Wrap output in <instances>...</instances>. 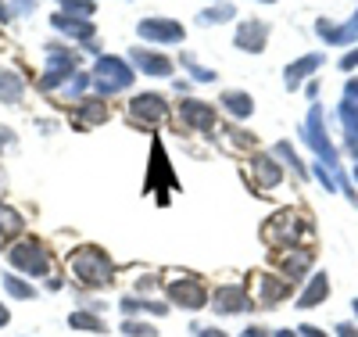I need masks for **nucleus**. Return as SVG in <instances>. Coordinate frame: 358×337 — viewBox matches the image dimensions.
I'll return each mask as SVG.
<instances>
[{
  "instance_id": "obj_1",
  "label": "nucleus",
  "mask_w": 358,
  "mask_h": 337,
  "mask_svg": "<svg viewBox=\"0 0 358 337\" xmlns=\"http://www.w3.org/2000/svg\"><path fill=\"white\" fill-rule=\"evenodd\" d=\"M69 266L83 287H104L111 284V259L101 248H79L69 255Z\"/></svg>"
},
{
  "instance_id": "obj_2",
  "label": "nucleus",
  "mask_w": 358,
  "mask_h": 337,
  "mask_svg": "<svg viewBox=\"0 0 358 337\" xmlns=\"http://www.w3.org/2000/svg\"><path fill=\"white\" fill-rule=\"evenodd\" d=\"M94 90L101 97H108V94H118V90H126L129 83H133V69L126 65L122 57H97V65H94Z\"/></svg>"
},
{
  "instance_id": "obj_3",
  "label": "nucleus",
  "mask_w": 358,
  "mask_h": 337,
  "mask_svg": "<svg viewBox=\"0 0 358 337\" xmlns=\"http://www.w3.org/2000/svg\"><path fill=\"white\" fill-rule=\"evenodd\" d=\"M8 262H11L15 269L33 273V277H43V273L50 269V259H47V252H43V244L33 240V237L11 244V248H8Z\"/></svg>"
},
{
  "instance_id": "obj_4",
  "label": "nucleus",
  "mask_w": 358,
  "mask_h": 337,
  "mask_svg": "<svg viewBox=\"0 0 358 337\" xmlns=\"http://www.w3.org/2000/svg\"><path fill=\"white\" fill-rule=\"evenodd\" d=\"M308 219L301 216V212H280V216L273 219V226L265 230V237L268 240H276V244H290V248H297L301 244V237H308V226H305Z\"/></svg>"
},
{
  "instance_id": "obj_5",
  "label": "nucleus",
  "mask_w": 358,
  "mask_h": 337,
  "mask_svg": "<svg viewBox=\"0 0 358 337\" xmlns=\"http://www.w3.org/2000/svg\"><path fill=\"white\" fill-rule=\"evenodd\" d=\"M165 118V101L158 94H140L129 101V122L140 130H155L158 122Z\"/></svg>"
},
{
  "instance_id": "obj_6",
  "label": "nucleus",
  "mask_w": 358,
  "mask_h": 337,
  "mask_svg": "<svg viewBox=\"0 0 358 337\" xmlns=\"http://www.w3.org/2000/svg\"><path fill=\"white\" fill-rule=\"evenodd\" d=\"M169 298L179 305V309H190V312H197L201 305L208 301L204 284H201L197 277H179V280H169Z\"/></svg>"
},
{
  "instance_id": "obj_7",
  "label": "nucleus",
  "mask_w": 358,
  "mask_h": 337,
  "mask_svg": "<svg viewBox=\"0 0 358 337\" xmlns=\"http://www.w3.org/2000/svg\"><path fill=\"white\" fill-rule=\"evenodd\" d=\"M136 33L143 40H158V43H179L187 33H183V25L172 22V18H143L136 25Z\"/></svg>"
},
{
  "instance_id": "obj_8",
  "label": "nucleus",
  "mask_w": 358,
  "mask_h": 337,
  "mask_svg": "<svg viewBox=\"0 0 358 337\" xmlns=\"http://www.w3.org/2000/svg\"><path fill=\"white\" fill-rule=\"evenodd\" d=\"M305 144L308 147H315V155L322 158V162H337V151H334V144L326 140V133H322V111L319 108H312L308 111V122H305Z\"/></svg>"
},
{
  "instance_id": "obj_9",
  "label": "nucleus",
  "mask_w": 358,
  "mask_h": 337,
  "mask_svg": "<svg viewBox=\"0 0 358 337\" xmlns=\"http://www.w3.org/2000/svg\"><path fill=\"white\" fill-rule=\"evenodd\" d=\"M179 118H183V126L201 130V133L215 130V108L204 104V101H183V104H179Z\"/></svg>"
},
{
  "instance_id": "obj_10",
  "label": "nucleus",
  "mask_w": 358,
  "mask_h": 337,
  "mask_svg": "<svg viewBox=\"0 0 358 337\" xmlns=\"http://www.w3.org/2000/svg\"><path fill=\"white\" fill-rule=\"evenodd\" d=\"M265 40H268V25L251 18V22H241L236 29V47H244L248 54H262L265 50Z\"/></svg>"
},
{
  "instance_id": "obj_11",
  "label": "nucleus",
  "mask_w": 358,
  "mask_h": 337,
  "mask_svg": "<svg viewBox=\"0 0 358 337\" xmlns=\"http://www.w3.org/2000/svg\"><path fill=\"white\" fill-rule=\"evenodd\" d=\"M215 309L219 312H241V309H251V298L244 291V284H226V287H215Z\"/></svg>"
},
{
  "instance_id": "obj_12",
  "label": "nucleus",
  "mask_w": 358,
  "mask_h": 337,
  "mask_svg": "<svg viewBox=\"0 0 358 337\" xmlns=\"http://www.w3.org/2000/svg\"><path fill=\"white\" fill-rule=\"evenodd\" d=\"M251 172H255V183H258V191H273L280 187V179H283V169L273 155H258L251 162Z\"/></svg>"
},
{
  "instance_id": "obj_13",
  "label": "nucleus",
  "mask_w": 358,
  "mask_h": 337,
  "mask_svg": "<svg viewBox=\"0 0 358 337\" xmlns=\"http://www.w3.org/2000/svg\"><path fill=\"white\" fill-rule=\"evenodd\" d=\"M255 287H258V305H276L290 294V284L280 277H255Z\"/></svg>"
},
{
  "instance_id": "obj_14",
  "label": "nucleus",
  "mask_w": 358,
  "mask_h": 337,
  "mask_svg": "<svg viewBox=\"0 0 358 337\" xmlns=\"http://www.w3.org/2000/svg\"><path fill=\"white\" fill-rule=\"evenodd\" d=\"M326 294H330V277H312L308 287L301 291V298H297V309H315L319 301H326Z\"/></svg>"
},
{
  "instance_id": "obj_15",
  "label": "nucleus",
  "mask_w": 358,
  "mask_h": 337,
  "mask_svg": "<svg viewBox=\"0 0 358 337\" xmlns=\"http://www.w3.org/2000/svg\"><path fill=\"white\" fill-rule=\"evenodd\" d=\"M133 61L147 76H169L172 72V61L162 57V54H151V50H133Z\"/></svg>"
},
{
  "instance_id": "obj_16",
  "label": "nucleus",
  "mask_w": 358,
  "mask_h": 337,
  "mask_svg": "<svg viewBox=\"0 0 358 337\" xmlns=\"http://www.w3.org/2000/svg\"><path fill=\"white\" fill-rule=\"evenodd\" d=\"M319 65H322V54H308L301 61H294V65H287V90H297V86H301V79L312 69H319Z\"/></svg>"
},
{
  "instance_id": "obj_17",
  "label": "nucleus",
  "mask_w": 358,
  "mask_h": 337,
  "mask_svg": "<svg viewBox=\"0 0 358 337\" xmlns=\"http://www.w3.org/2000/svg\"><path fill=\"white\" fill-rule=\"evenodd\" d=\"M315 33H319L322 40H330V43H351V40H358V15H355L351 25H344V29H334V25L319 22V25H315Z\"/></svg>"
},
{
  "instance_id": "obj_18",
  "label": "nucleus",
  "mask_w": 358,
  "mask_h": 337,
  "mask_svg": "<svg viewBox=\"0 0 358 337\" xmlns=\"http://www.w3.org/2000/svg\"><path fill=\"white\" fill-rule=\"evenodd\" d=\"M50 22H54V29L69 33L72 40H90V36H94V22H76V18H69V15H54Z\"/></svg>"
},
{
  "instance_id": "obj_19",
  "label": "nucleus",
  "mask_w": 358,
  "mask_h": 337,
  "mask_svg": "<svg viewBox=\"0 0 358 337\" xmlns=\"http://www.w3.org/2000/svg\"><path fill=\"white\" fill-rule=\"evenodd\" d=\"M222 108H229L236 118H248L255 111V101H251V94H241V90H226V94H222Z\"/></svg>"
},
{
  "instance_id": "obj_20",
  "label": "nucleus",
  "mask_w": 358,
  "mask_h": 337,
  "mask_svg": "<svg viewBox=\"0 0 358 337\" xmlns=\"http://www.w3.org/2000/svg\"><path fill=\"white\" fill-rule=\"evenodd\" d=\"M283 266V273H287V277L290 280H297V277H301V273L312 266V252H301V248H290V255L280 262Z\"/></svg>"
},
{
  "instance_id": "obj_21",
  "label": "nucleus",
  "mask_w": 358,
  "mask_h": 337,
  "mask_svg": "<svg viewBox=\"0 0 358 337\" xmlns=\"http://www.w3.org/2000/svg\"><path fill=\"white\" fill-rule=\"evenodd\" d=\"M22 94H25V86H22L18 72H0V101L15 104V101H22Z\"/></svg>"
},
{
  "instance_id": "obj_22",
  "label": "nucleus",
  "mask_w": 358,
  "mask_h": 337,
  "mask_svg": "<svg viewBox=\"0 0 358 337\" xmlns=\"http://www.w3.org/2000/svg\"><path fill=\"white\" fill-rule=\"evenodd\" d=\"M122 312H151V316H165L169 309L162 301H140V298H122Z\"/></svg>"
},
{
  "instance_id": "obj_23",
  "label": "nucleus",
  "mask_w": 358,
  "mask_h": 337,
  "mask_svg": "<svg viewBox=\"0 0 358 337\" xmlns=\"http://www.w3.org/2000/svg\"><path fill=\"white\" fill-rule=\"evenodd\" d=\"M76 115H79V122H104L108 108H104V101H83V104H76Z\"/></svg>"
},
{
  "instance_id": "obj_24",
  "label": "nucleus",
  "mask_w": 358,
  "mask_h": 337,
  "mask_svg": "<svg viewBox=\"0 0 358 337\" xmlns=\"http://www.w3.org/2000/svg\"><path fill=\"white\" fill-rule=\"evenodd\" d=\"M341 122H344V130H348V140L358 137V101H351V97L341 101Z\"/></svg>"
},
{
  "instance_id": "obj_25",
  "label": "nucleus",
  "mask_w": 358,
  "mask_h": 337,
  "mask_svg": "<svg viewBox=\"0 0 358 337\" xmlns=\"http://www.w3.org/2000/svg\"><path fill=\"white\" fill-rule=\"evenodd\" d=\"M18 230H22V216H18L11 205H0V233L11 237V233H18Z\"/></svg>"
},
{
  "instance_id": "obj_26",
  "label": "nucleus",
  "mask_w": 358,
  "mask_h": 337,
  "mask_svg": "<svg viewBox=\"0 0 358 337\" xmlns=\"http://www.w3.org/2000/svg\"><path fill=\"white\" fill-rule=\"evenodd\" d=\"M69 326H79V330H97V333H104V319L90 316V312H72V316H69Z\"/></svg>"
},
{
  "instance_id": "obj_27",
  "label": "nucleus",
  "mask_w": 358,
  "mask_h": 337,
  "mask_svg": "<svg viewBox=\"0 0 358 337\" xmlns=\"http://www.w3.org/2000/svg\"><path fill=\"white\" fill-rule=\"evenodd\" d=\"M62 8H65L69 15H83V18L94 15V4H90V0H62Z\"/></svg>"
},
{
  "instance_id": "obj_28",
  "label": "nucleus",
  "mask_w": 358,
  "mask_h": 337,
  "mask_svg": "<svg viewBox=\"0 0 358 337\" xmlns=\"http://www.w3.org/2000/svg\"><path fill=\"white\" fill-rule=\"evenodd\" d=\"M276 155H280V158H287V162H290V165H294L297 172H301V179L308 176V172H305V165H301V158L294 155V147H290V144H276Z\"/></svg>"
},
{
  "instance_id": "obj_29",
  "label": "nucleus",
  "mask_w": 358,
  "mask_h": 337,
  "mask_svg": "<svg viewBox=\"0 0 358 337\" xmlns=\"http://www.w3.org/2000/svg\"><path fill=\"white\" fill-rule=\"evenodd\" d=\"M4 287H8V294H11V298H33V294H36L29 284H22V280H15V277H8V280H4Z\"/></svg>"
},
{
  "instance_id": "obj_30",
  "label": "nucleus",
  "mask_w": 358,
  "mask_h": 337,
  "mask_svg": "<svg viewBox=\"0 0 358 337\" xmlns=\"http://www.w3.org/2000/svg\"><path fill=\"white\" fill-rule=\"evenodd\" d=\"M222 18H233V4H219L215 11H204V15H201V22H204V25L222 22Z\"/></svg>"
},
{
  "instance_id": "obj_31",
  "label": "nucleus",
  "mask_w": 358,
  "mask_h": 337,
  "mask_svg": "<svg viewBox=\"0 0 358 337\" xmlns=\"http://www.w3.org/2000/svg\"><path fill=\"white\" fill-rule=\"evenodd\" d=\"M126 333H133V337H155V330L147 326V323H133V319H126V326H122Z\"/></svg>"
},
{
  "instance_id": "obj_32",
  "label": "nucleus",
  "mask_w": 358,
  "mask_h": 337,
  "mask_svg": "<svg viewBox=\"0 0 358 337\" xmlns=\"http://www.w3.org/2000/svg\"><path fill=\"white\" fill-rule=\"evenodd\" d=\"M229 137H233V147H255V133H241V130H229Z\"/></svg>"
},
{
  "instance_id": "obj_33",
  "label": "nucleus",
  "mask_w": 358,
  "mask_h": 337,
  "mask_svg": "<svg viewBox=\"0 0 358 337\" xmlns=\"http://www.w3.org/2000/svg\"><path fill=\"white\" fill-rule=\"evenodd\" d=\"M341 69H344V72L358 69V50H351V54H344V57H341Z\"/></svg>"
},
{
  "instance_id": "obj_34",
  "label": "nucleus",
  "mask_w": 358,
  "mask_h": 337,
  "mask_svg": "<svg viewBox=\"0 0 358 337\" xmlns=\"http://www.w3.org/2000/svg\"><path fill=\"white\" fill-rule=\"evenodd\" d=\"M337 337H358V326H351V323H341V326H337Z\"/></svg>"
},
{
  "instance_id": "obj_35",
  "label": "nucleus",
  "mask_w": 358,
  "mask_h": 337,
  "mask_svg": "<svg viewBox=\"0 0 358 337\" xmlns=\"http://www.w3.org/2000/svg\"><path fill=\"white\" fill-rule=\"evenodd\" d=\"M301 337H326V333H322V330H315V326H305V330H301Z\"/></svg>"
},
{
  "instance_id": "obj_36",
  "label": "nucleus",
  "mask_w": 358,
  "mask_h": 337,
  "mask_svg": "<svg viewBox=\"0 0 358 337\" xmlns=\"http://www.w3.org/2000/svg\"><path fill=\"white\" fill-rule=\"evenodd\" d=\"M201 337H226L222 330H215V326H208V330H201Z\"/></svg>"
},
{
  "instance_id": "obj_37",
  "label": "nucleus",
  "mask_w": 358,
  "mask_h": 337,
  "mask_svg": "<svg viewBox=\"0 0 358 337\" xmlns=\"http://www.w3.org/2000/svg\"><path fill=\"white\" fill-rule=\"evenodd\" d=\"M244 337H265V330H262V326H251V330H248Z\"/></svg>"
},
{
  "instance_id": "obj_38",
  "label": "nucleus",
  "mask_w": 358,
  "mask_h": 337,
  "mask_svg": "<svg viewBox=\"0 0 358 337\" xmlns=\"http://www.w3.org/2000/svg\"><path fill=\"white\" fill-rule=\"evenodd\" d=\"M8 319H11V312H8V309H4V305H0V326H4V323H8Z\"/></svg>"
},
{
  "instance_id": "obj_39",
  "label": "nucleus",
  "mask_w": 358,
  "mask_h": 337,
  "mask_svg": "<svg viewBox=\"0 0 358 337\" xmlns=\"http://www.w3.org/2000/svg\"><path fill=\"white\" fill-rule=\"evenodd\" d=\"M8 18H11V11H8L4 4H0V22H8Z\"/></svg>"
},
{
  "instance_id": "obj_40",
  "label": "nucleus",
  "mask_w": 358,
  "mask_h": 337,
  "mask_svg": "<svg viewBox=\"0 0 358 337\" xmlns=\"http://www.w3.org/2000/svg\"><path fill=\"white\" fill-rule=\"evenodd\" d=\"M276 337H294V333H290V330H280V333H276Z\"/></svg>"
},
{
  "instance_id": "obj_41",
  "label": "nucleus",
  "mask_w": 358,
  "mask_h": 337,
  "mask_svg": "<svg viewBox=\"0 0 358 337\" xmlns=\"http://www.w3.org/2000/svg\"><path fill=\"white\" fill-rule=\"evenodd\" d=\"M355 179H358V165H355Z\"/></svg>"
},
{
  "instance_id": "obj_42",
  "label": "nucleus",
  "mask_w": 358,
  "mask_h": 337,
  "mask_svg": "<svg viewBox=\"0 0 358 337\" xmlns=\"http://www.w3.org/2000/svg\"><path fill=\"white\" fill-rule=\"evenodd\" d=\"M355 312H358V301H355Z\"/></svg>"
},
{
  "instance_id": "obj_43",
  "label": "nucleus",
  "mask_w": 358,
  "mask_h": 337,
  "mask_svg": "<svg viewBox=\"0 0 358 337\" xmlns=\"http://www.w3.org/2000/svg\"><path fill=\"white\" fill-rule=\"evenodd\" d=\"M265 4H273V0H265Z\"/></svg>"
}]
</instances>
